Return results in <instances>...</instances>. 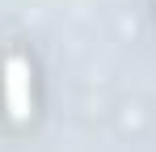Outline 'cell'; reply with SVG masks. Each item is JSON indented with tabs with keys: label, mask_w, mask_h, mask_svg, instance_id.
I'll return each instance as SVG.
<instances>
[{
	"label": "cell",
	"mask_w": 156,
	"mask_h": 152,
	"mask_svg": "<svg viewBox=\"0 0 156 152\" xmlns=\"http://www.w3.org/2000/svg\"><path fill=\"white\" fill-rule=\"evenodd\" d=\"M9 106H13L17 118L26 114V68H21L17 59L9 63Z\"/></svg>",
	"instance_id": "obj_1"
}]
</instances>
